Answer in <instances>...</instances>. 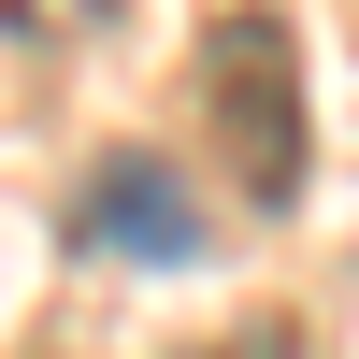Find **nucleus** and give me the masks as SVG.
I'll return each mask as SVG.
<instances>
[{"label": "nucleus", "mask_w": 359, "mask_h": 359, "mask_svg": "<svg viewBox=\"0 0 359 359\" xmlns=\"http://www.w3.org/2000/svg\"><path fill=\"white\" fill-rule=\"evenodd\" d=\"M201 144H216V172H230L245 216H287L302 201V29L273 0L201 15Z\"/></svg>", "instance_id": "1"}, {"label": "nucleus", "mask_w": 359, "mask_h": 359, "mask_svg": "<svg viewBox=\"0 0 359 359\" xmlns=\"http://www.w3.org/2000/svg\"><path fill=\"white\" fill-rule=\"evenodd\" d=\"M72 230H86L101 259H187V245H201V230H187V187H172L158 158H101L86 201H72Z\"/></svg>", "instance_id": "2"}, {"label": "nucleus", "mask_w": 359, "mask_h": 359, "mask_svg": "<svg viewBox=\"0 0 359 359\" xmlns=\"http://www.w3.org/2000/svg\"><path fill=\"white\" fill-rule=\"evenodd\" d=\"M172 359H316V345H302V316H230V331H201Z\"/></svg>", "instance_id": "3"}, {"label": "nucleus", "mask_w": 359, "mask_h": 359, "mask_svg": "<svg viewBox=\"0 0 359 359\" xmlns=\"http://www.w3.org/2000/svg\"><path fill=\"white\" fill-rule=\"evenodd\" d=\"M115 0H0V29H29V43H86Z\"/></svg>", "instance_id": "4"}]
</instances>
